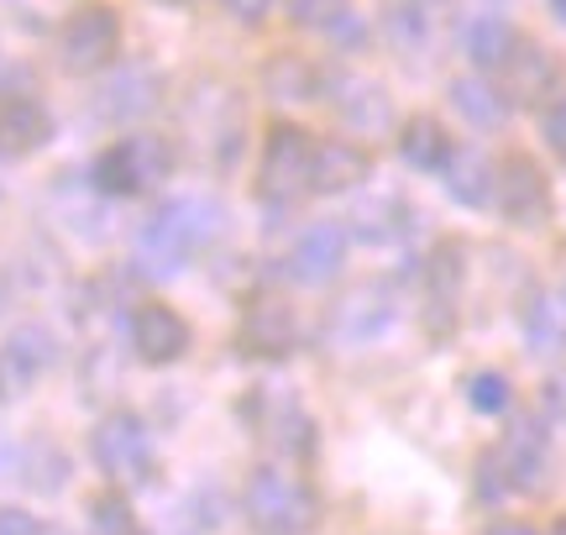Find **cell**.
I'll list each match as a JSON object with an SVG mask.
<instances>
[{
  "label": "cell",
  "instance_id": "1",
  "mask_svg": "<svg viewBox=\"0 0 566 535\" xmlns=\"http://www.w3.org/2000/svg\"><path fill=\"white\" fill-rule=\"evenodd\" d=\"M226 210L216 200H200V195H189V200H168V206L142 227L137 237V263L142 273H179L205 242H216V231H221Z\"/></svg>",
  "mask_w": 566,
  "mask_h": 535
},
{
  "label": "cell",
  "instance_id": "2",
  "mask_svg": "<svg viewBox=\"0 0 566 535\" xmlns=\"http://www.w3.org/2000/svg\"><path fill=\"white\" fill-rule=\"evenodd\" d=\"M247 520L258 535H310L315 531V494L289 468H252L247 473Z\"/></svg>",
  "mask_w": 566,
  "mask_h": 535
},
{
  "label": "cell",
  "instance_id": "3",
  "mask_svg": "<svg viewBox=\"0 0 566 535\" xmlns=\"http://www.w3.org/2000/svg\"><path fill=\"white\" fill-rule=\"evenodd\" d=\"M168 168H174V153L163 137H126V143L105 147L95 158V189L132 200V195H147L153 185H163Z\"/></svg>",
  "mask_w": 566,
  "mask_h": 535
},
{
  "label": "cell",
  "instance_id": "4",
  "mask_svg": "<svg viewBox=\"0 0 566 535\" xmlns=\"http://www.w3.org/2000/svg\"><path fill=\"white\" fill-rule=\"evenodd\" d=\"M95 462H101L105 478H116V483H147L153 468H158L153 431L126 410L105 415L101 426H95Z\"/></svg>",
  "mask_w": 566,
  "mask_h": 535
},
{
  "label": "cell",
  "instance_id": "5",
  "mask_svg": "<svg viewBox=\"0 0 566 535\" xmlns=\"http://www.w3.org/2000/svg\"><path fill=\"white\" fill-rule=\"evenodd\" d=\"M63 63L74 74H90V69H105V63L122 53V17L111 6H80L74 17L63 21Z\"/></svg>",
  "mask_w": 566,
  "mask_h": 535
},
{
  "label": "cell",
  "instance_id": "6",
  "mask_svg": "<svg viewBox=\"0 0 566 535\" xmlns=\"http://www.w3.org/2000/svg\"><path fill=\"white\" fill-rule=\"evenodd\" d=\"M53 357H59L53 331L48 326H17L6 342H0V399H6V405L21 399L42 373L53 368Z\"/></svg>",
  "mask_w": 566,
  "mask_h": 535
},
{
  "label": "cell",
  "instance_id": "7",
  "mask_svg": "<svg viewBox=\"0 0 566 535\" xmlns=\"http://www.w3.org/2000/svg\"><path fill=\"white\" fill-rule=\"evenodd\" d=\"M310 153H315V143L300 126H273L268 132L263 168H258L268 200H294L300 189H310Z\"/></svg>",
  "mask_w": 566,
  "mask_h": 535
},
{
  "label": "cell",
  "instance_id": "8",
  "mask_svg": "<svg viewBox=\"0 0 566 535\" xmlns=\"http://www.w3.org/2000/svg\"><path fill=\"white\" fill-rule=\"evenodd\" d=\"M132 347L142 363H179L189 352V321L174 305H142L132 315Z\"/></svg>",
  "mask_w": 566,
  "mask_h": 535
},
{
  "label": "cell",
  "instance_id": "9",
  "mask_svg": "<svg viewBox=\"0 0 566 535\" xmlns=\"http://www.w3.org/2000/svg\"><path fill=\"white\" fill-rule=\"evenodd\" d=\"M294 347V310L279 294H258L242 315V352L252 357H289Z\"/></svg>",
  "mask_w": 566,
  "mask_h": 535
},
{
  "label": "cell",
  "instance_id": "10",
  "mask_svg": "<svg viewBox=\"0 0 566 535\" xmlns=\"http://www.w3.org/2000/svg\"><path fill=\"white\" fill-rule=\"evenodd\" d=\"M493 195H499V210H504L509 221H530V216L546 210V179H541V168L530 164V158H520V153L499 164Z\"/></svg>",
  "mask_w": 566,
  "mask_h": 535
},
{
  "label": "cell",
  "instance_id": "11",
  "mask_svg": "<svg viewBox=\"0 0 566 535\" xmlns=\"http://www.w3.org/2000/svg\"><path fill=\"white\" fill-rule=\"evenodd\" d=\"M342 263H346V227H336V221L310 227L300 237V248H294V279L300 284H325V279H336Z\"/></svg>",
  "mask_w": 566,
  "mask_h": 535
},
{
  "label": "cell",
  "instance_id": "12",
  "mask_svg": "<svg viewBox=\"0 0 566 535\" xmlns=\"http://www.w3.org/2000/svg\"><path fill=\"white\" fill-rule=\"evenodd\" d=\"M504 478H514V489H546L551 457H546V436L535 420H520L504 441V457H499Z\"/></svg>",
  "mask_w": 566,
  "mask_h": 535
},
{
  "label": "cell",
  "instance_id": "13",
  "mask_svg": "<svg viewBox=\"0 0 566 535\" xmlns=\"http://www.w3.org/2000/svg\"><path fill=\"white\" fill-rule=\"evenodd\" d=\"M551 84H556V59H551L546 48L514 42V48H509V59H504V90H509V101L535 105L551 90Z\"/></svg>",
  "mask_w": 566,
  "mask_h": 535
},
{
  "label": "cell",
  "instance_id": "14",
  "mask_svg": "<svg viewBox=\"0 0 566 535\" xmlns=\"http://www.w3.org/2000/svg\"><path fill=\"white\" fill-rule=\"evenodd\" d=\"M53 137V116L27 95H0V153H32Z\"/></svg>",
  "mask_w": 566,
  "mask_h": 535
},
{
  "label": "cell",
  "instance_id": "15",
  "mask_svg": "<svg viewBox=\"0 0 566 535\" xmlns=\"http://www.w3.org/2000/svg\"><path fill=\"white\" fill-rule=\"evenodd\" d=\"M331 105H336V116H346L357 132H384L388 126V95L373 80L342 74V80L331 84Z\"/></svg>",
  "mask_w": 566,
  "mask_h": 535
},
{
  "label": "cell",
  "instance_id": "16",
  "mask_svg": "<svg viewBox=\"0 0 566 535\" xmlns=\"http://www.w3.org/2000/svg\"><path fill=\"white\" fill-rule=\"evenodd\" d=\"M367 179V153L352 143H325L310 153V189H352Z\"/></svg>",
  "mask_w": 566,
  "mask_h": 535
},
{
  "label": "cell",
  "instance_id": "17",
  "mask_svg": "<svg viewBox=\"0 0 566 535\" xmlns=\"http://www.w3.org/2000/svg\"><path fill=\"white\" fill-rule=\"evenodd\" d=\"M399 153H405V164H415V168H446V164H451V153H457V143L446 137L441 122L415 116V122L405 126V143H399Z\"/></svg>",
  "mask_w": 566,
  "mask_h": 535
},
{
  "label": "cell",
  "instance_id": "18",
  "mask_svg": "<svg viewBox=\"0 0 566 535\" xmlns=\"http://www.w3.org/2000/svg\"><path fill=\"white\" fill-rule=\"evenodd\" d=\"M367 305L373 310H384L388 300H384V289H373V284H363V289H352L342 305H336V315H331V326H336V336H346V342H367L373 331H384V315H367Z\"/></svg>",
  "mask_w": 566,
  "mask_h": 535
},
{
  "label": "cell",
  "instance_id": "19",
  "mask_svg": "<svg viewBox=\"0 0 566 535\" xmlns=\"http://www.w3.org/2000/svg\"><path fill=\"white\" fill-rule=\"evenodd\" d=\"M300 27H315V32H331V38L342 42H357L363 38V21L352 11V0H294L289 6Z\"/></svg>",
  "mask_w": 566,
  "mask_h": 535
},
{
  "label": "cell",
  "instance_id": "20",
  "mask_svg": "<svg viewBox=\"0 0 566 535\" xmlns=\"http://www.w3.org/2000/svg\"><path fill=\"white\" fill-rule=\"evenodd\" d=\"M451 105H457L472 126H483V132L504 126V101H499V90H488L483 80H457L451 84Z\"/></svg>",
  "mask_w": 566,
  "mask_h": 535
},
{
  "label": "cell",
  "instance_id": "21",
  "mask_svg": "<svg viewBox=\"0 0 566 535\" xmlns=\"http://www.w3.org/2000/svg\"><path fill=\"white\" fill-rule=\"evenodd\" d=\"M101 101H105V116H142L147 105L158 101V80L147 69H126V80L111 84Z\"/></svg>",
  "mask_w": 566,
  "mask_h": 535
},
{
  "label": "cell",
  "instance_id": "22",
  "mask_svg": "<svg viewBox=\"0 0 566 535\" xmlns=\"http://www.w3.org/2000/svg\"><path fill=\"white\" fill-rule=\"evenodd\" d=\"M514 27L504 17H472L467 21V53L478 63H504L509 48H514Z\"/></svg>",
  "mask_w": 566,
  "mask_h": 535
},
{
  "label": "cell",
  "instance_id": "23",
  "mask_svg": "<svg viewBox=\"0 0 566 535\" xmlns=\"http://www.w3.org/2000/svg\"><path fill=\"white\" fill-rule=\"evenodd\" d=\"M90 535H142V520L132 515L122 489H105L90 499Z\"/></svg>",
  "mask_w": 566,
  "mask_h": 535
},
{
  "label": "cell",
  "instance_id": "24",
  "mask_svg": "<svg viewBox=\"0 0 566 535\" xmlns=\"http://www.w3.org/2000/svg\"><path fill=\"white\" fill-rule=\"evenodd\" d=\"M268 90H273L279 101H310V95H315V80H310V69H304L294 53H283V59L268 63Z\"/></svg>",
  "mask_w": 566,
  "mask_h": 535
},
{
  "label": "cell",
  "instance_id": "25",
  "mask_svg": "<svg viewBox=\"0 0 566 535\" xmlns=\"http://www.w3.org/2000/svg\"><path fill=\"white\" fill-rule=\"evenodd\" d=\"M457 284H462V252L446 242V248L430 258V310H451Z\"/></svg>",
  "mask_w": 566,
  "mask_h": 535
},
{
  "label": "cell",
  "instance_id": "26",
  "mask_svg": "<svg viewBox=\"0 0 566 535\" xmlns=\"http://www.w3.org/2000/svg\"><path fill=\"white\" fill-rule=\"evenodd\" d=\"M446 168H451V195H457L462 206H483L488 200L483 185H493V174H488L483 158H457V164H446Z\"/></svg>",
  "mask_w": 566,
  "mask_h": 535
},
{
  "label": "cell",
  "instance_id": "27",
  "mask_svg": "<svg viewBox=\"0 0 566 535\" xmlns=\"http://www.w3.org/2000/svg\"><path fill=\"white\" fill-rule=\"evenodd\" d=\"M467 399H472L478 415H504L509 405H514V389H509L504 373H478V378L467 384Z\"/></svg>",
  "mask_w": 566,
  "mask_h": 535
},
{
  "label": "cell",
  "instance_id": "28",
  "mask_svg": "<svg viewBox=\"0 0 566 535\" xmlns=\"http://www.w3.org/2000/svg\"><path fill=\"white\" fill-rule=\"evenodd\" d=\"M0 535H63L48 520H32L27 510H0Z\"/></svg>",
  "mask_w": 566,
  "mask_h": 535
},
{
  "label": "cell",
  "instance_id": "29",
  "mask_svg": "<svg viewBox=\"0 0 566 535\" xmlns=\"http://www.w3.org/2000/svg\"><path fill=\"white\" fill-rule=\"evenodd\" d=\"M541 132H546L551 153H562V158H566V101L551 105V111H546V122H541Z\"/></svg>",
  "mask_w": 566,
  "mask_h": 535
},
{
  "label": "cell",
  "instance_id": "30",
  "mask_svg": "<svg viewBox=\"0 0 566 535\" xmlns=\"http://www.w3.org/2000/svg\"><path fill=\"white\" fill-rule=\"evenodd\" d=\"M226 11H231V17L237 21H247V27H258V21L268 17V6H273V0H221Z\"/></svg>",
  "mask_w": 566,
  "mask_h": 535
},
{
  "label": "cell",
  "instance_id": "31",
  "mask_svg": "<svg viewBox=\"0 0 566 535\" xmlns=\"http://www.w3.org/2000/svg\"><path fill=\"white\" fill-rule=\"evenodd\" d=\"M488 535H535V531H530V525H493Z\"/></svg>",
  "mask_w": 566,
  "mask_h": 535
},
{
  "label": "cell",
  "instance_id": "32",
  "mask_svg": "<svg viewBox=\"0 0 566 535\" xmlns=\"http://www.w3.org/2000/svg\"><path fill=\"white\" fill-rule=\"evenodd\" d=\"M551 11H556V17L566 21V0H551Z\"/></svg>",
  "mask_w": 566,
  "mask_h": 535
},
{
  "label": "cell",
  "instance_id": "33",
  "mask_svg": "<svg viewBox=\"0 0 566 535\" xmlns=\"http://www.w3.org/2000/svg\"><path fill=\"white\" fill-rule=\"evenodd\" d=\"M556 535H566V520H562V525H556Z\"/></svg>",
  "mask_w": 566,
  "mask_h": 535
},
{
  "label": "cell",
  "instance_id": "34",
  "mask_svg": "<svg viewBox=\"0 0 566 535\" xmlns=\"http://www.w3.org/2000/svg\"><path fill=\"white\" fill-rule=\"evenodd\" d=\"M0 74H6V59H0Z\"/></svg>",
  "mask_w": 566,
  "mask_h": 535
},
{
  "label": "cell",
  "instance_id": "35",
  "mask_svg": "<svg viewBox=\"0 0 566 535\" xmlns=\"http://www.w3.org/2000/svg\"><path fill=\"white\" fill-rule=\"evenodd\" d=\"M174 6H184V0H174Z\"/></svg>",
  "mask_w": 566,
  "mask_h": 535
}]
</instances>
